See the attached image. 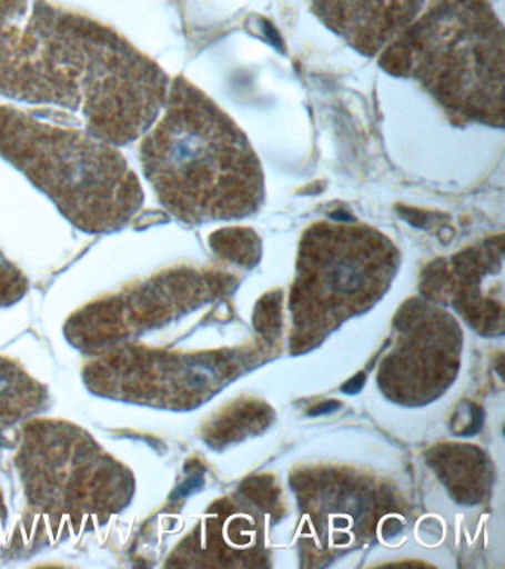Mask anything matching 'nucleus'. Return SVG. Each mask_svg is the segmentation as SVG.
Masks as SVG:
<instances>
[{"instance_id": "9", "label": "nucleus", "mask_w": 505, "mask_h": 569, "mask_svg": "<svg viewBox=\"0 0 505 569\" xmlns=\"http://www.w3.org/2000/svg\"><path fill=\"white\" fill-rule=\"evenodd\" d=\"M50 405V391L16 360L0 356V429L32 420Z\"/></svg>"}, {"instance_id": "13", "label": "nucleus", "mask_w": 505, "mask_h": 569, "mask_svg": "<svg viewBox=\"0 0 505 569\" xmlns=\"http://www.w3.org/2000/svg\"><path fill=\"white\" fill-rule=\"evenodd\" d=\"M340 408V403L336 400H331V402L319 403L317 407L310 409L309 416L316 417L323 416V413H331L336 411Z\"/></svg>"}, {"instance_id": "11", "label": "nucleus", "mask_w": 505, "mask_h": 569, "mask_svg": "<svg viewBox=\"0 0 505 569\" xmlns=\"http://www.w3.org/2000/svg\"><path fill=\"white\" fill-rule=\"evenodd\" d=\"M30 8V0H0V30Z\"/></svg>"}, {"instance_id": "12", "label": "nucleus", "mask_w": 505, "mask_h": 569, "mask_svg": "<svg viewBox=\"0 0 505 569\" xmlns=\"http://www.w3.org/2000/svg\"><path fill=\"white\" fill-rule=\"evenodd\" d=\"M365 373L358 372L357 376L352 378V380L345 382L341 390H343L345 395H356L363 389V386H365Z\"/></svg>"}, {"instance_id": "1", "label": "nucleus", "mask_w": 505, "mask_h": 569, "mask_svg": "<svg viewBox=\"0 0 505 569\" xmlns=\"http://www.w3.org/2000/svg\"><path fill=\"white\" fill-rule=\"evenodd\" d=\"M163 109L140 146L141 167L162 207L188 224L259 211L263 168L236 122L183 76L170 84Z\"/></svg>"}, {"instance_id": "6", "label": "nucleus", "mask_w": 505, "mask_h": 569, "mask_svg": "<svg viewBox=\"0 0 505 569\" xmlns=\"http://www.w3.org/2000/svg\"><path fill=\"white\" fill-rule=\"evenodd\" d=\"M212 368L201 358H175L135 342H122L92 355L83 367L87 389L118 402L170 407L181 395L210 382Z\"/></svg>"}, {"instance_id": "14", "label": "nucleus", "mask_w": 505, "mask_h": 569, "mask_svg": "<svg viewBox=\"0 0 505 569\" xmlns=\"http://www.w3.org/2000/svg\"><path fill=\"white\" fill-rule=\"evenodd\" d=\"M8 523V507L6 497H3L2 488H0V536L6 532Z\"/></svg>"}, {"instance_id": "8", "label": "nucleus", "mask_w": 505, "mask_h": 569, "mask_svg": "<svg viewBox=\"0 0 505 569\" xmlns=\"http://www.w3.org/2000/svg\"><path fill=\"white\" fill-rule=\"evenodd\" d=\"M424 0H312L314 16L358 53L378 56L418 18Z\"/></svg>"}, {"instance_id": "3", "label": "nucleus", "mask_w": 505, "mask_h": 569, "mask_svg": "<svg viewBox=\"0 0 505 569\" xmlns=\"http://www.w3.org/2000/svg\"><path fill=\"white\" fill-rule=\"evenodd\" d=\"M0 156L85 233L121 230L143 208V187L118 146L87 128L60 127L0 106Z\"/></svg>"}, {"instance_id": "10", "label": "nucleus", "mask_w": 505, "mask_h": 569, "mask_svg": "<svg viewBox=\"0 0 505 569\" xmlns=\"http://www.w3.org/2000/svg\"><path fill=\"white\" fill-rule=\"evenodd\" d=\"M29 280L23 271L0 251V307H11L23 300Z\"/></svg>"}, {"instance_id": "2", "label": "nucleus", "mask_w": 505, "mask_h": 569, "mask_svg": "<svg viewBox=\"0 0 505 569\" xmlns=\"http://www.w3.org/2000/svg\"><path fill=\"white\" fill-rule=\"evenodd\" d=\"M504 29L487 0H437L380 64L416 80L456 127H504Z\"/></svg>"}, {"instance_id": "7", "label": "nucleus", "mask_w": 505, "mask_h": 569, "mask_svg": "<svg viewBox=\"0 0 505 569\" xmlns=\"http://www.w3.org/2000/svg\"><path fill=\"white\" fill-rule=\"evenodd\" d=\"M199 287L201 278L194 271L176 270L153 276L77 311L65 323V338L77 349L91 355L130 342L158 327Z\"/></svg>"}, {"instance_id": "4", "label": "nucleus", "mask_w": 505, "mask_h": 569, "mask_svg": "<svg viewBox=\"0 0 505 569\" xmlns=\"http://www.w3.org/2000/svg\"><path fill=\"white\" fill-rule=\"evenodd\" d=\"M16 469L26 510L43 545L97 531L131 506L135 478L85 429L32 418L21 429Z\"/></svg>"}, {"instance_id": "5", "label": "nucleus", "mask_w": 505, "mask_h": 569, "mask_svg": "<svg viewBox=\"0 0 505 569\" xmlns=\"http://www.w3.org/2000/svg\"><path fill=\"white\" fill-rule=\"evenodd\" d=\"M299 291L309 298L352 300L387 282L394 251L378 231L349 221L319 222L305 233Z\"/></svg>"}]
</instances>
